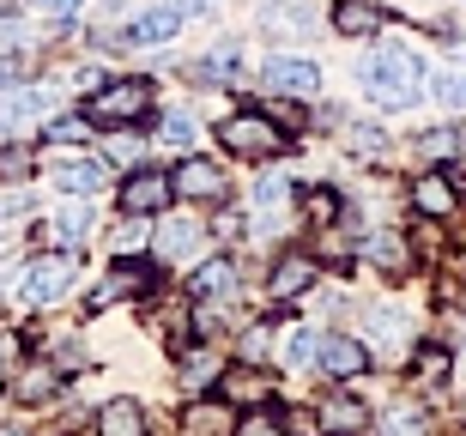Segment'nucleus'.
<instances>
[{
  "label": "nucleus",
  "mask_w": 466,
  "mask_h": 436,
  "mask_svg": "<svg viewBox=\"0 0 466 436\" xmlns=\"http://www.w3.org/2000/svg\"><path fill=\"white\" fill-rule=\"evenodd\" d=\"M363 86H370V104L381 109H412L418 91H424V61L406 43H381L370 61H363Z\"/></svg>",
  "instance_id": "f257e3e1"
},
{
  "label": "nucleus",
  "mask_w": 466,
  "mask_h": 436,
  "mask_svg": "<svg viewBox=\"0 0 466 436\" xmlns=\"http://www.w3.org/2000/svg\"><path fill=\"white\" fill-rule=\"evenodd\" d=\"M218 146L237 157H279V152H291V134L267 116V109H237V116H225L218 122Z\"/></svg>",
  "instance_id": "f03ea898"
},
{
  "label": "nucleus",
  "mask_w": 466,
  "mask_h": 436,
  "mask_svg": "<svg viewBox=\"0 0 466 436\" xmlns=\"http://www.w3.org/2000/svg\"><path fill=\"white\" fill-rule=\"evenodd\" d=\"M86 116L97 127H134V122L152 116V86H146V79H109V86L91 91Z\"/></svg>",
  "instance_id": "7ed1b4c3"
},
{
  "label": "nucleus",
  "mask_w": 466,
  "mask_h": 436,
  "mask_svg": "<svg viewBox=\"0 0 466 436\" xmlns=\"http://www.w3.org/2000/svg\"><path fill=\"white\" fill-rule=\"evenodd\" d=\"M79 279V248H55L43 261L25 267V279H18V303H31V309H49L67 297V285Z\"/></svg>",
  "instance_id": "20e7f679"
},
{
  "label": "nucleus",
  "mask_w": 466,
  "mask_h": 436,
  "mask_svg": "<svg viewBox=\"0 0 466 436\" xmlns=\"http://www.w3.org/2000/svg\"><path fill=\"white\" fill-rule=\"evenodd\" d=\"M170 188H176V200H218V207H225L230 200V176H225V164H212L207 152H188L170 170Z\"/></svg>",
  "instance_id": "39448f33"
},
{
  "label": "nucleus",
  "mask_w": 466,
  "mask_h": 436,
  "mask_svg": "<svg viewBox=\"0 0 466 436\" xmlns=\"http://www.w3.org/2000/svg\"><path fill=\"white\" fill-rule=\"evenodd\" d=\"M315 279H321L315 255H303V248H285V255L273 261V273H267V303H297V297H309Z\"/></svg>",
  "instance_id": "423d86ee"
},
{
  "label": "nucleus",
  "mask_w": 466,
  "mask_h": 436,
  "mask_svg": "<svg viewBox=\"0 0 466 436\" xmlns=\"http://www.w3.org/2000/svg\"><path fill=\"white\" fill-rule=\"evenodd\" d=\"M170 200H176V188H170L164 170H134L121 182V212H127V218H152V212H164Z\"/></svg>",
  "instance_id": "0eeeda50"
},
{
  "label": "nucleus",
  "mask_w": 466,
  "mask_h": 436,
  "mask_svg": "<svg viewBox=\"0 0 466 436\" xmlns=\"http://www.w3.org/2000/svg\"><path fill=\"white\" fill-rule=\"evenodd\" d=\"M55 104V91L49 86H18L0 97V134H18V127H36L43 116H49Z\"/></svg>",
  "instance_id": "6e6552de"
},
{
  "label": "nucleus",
  "mask_w": 466,
  "mask_h": 436,
  "mask_svg": "<svg viewBox=\"0 0 466 436\" xmlns=\"http://www.w3.org/2000/svg\"><path fill=\"white\" fill-rule=\"evenodd\" d=\"M267 86L285 91V97H309V91H321V67L309 55H273L267 61Z\"/></svg>",
  "instance_id": "1a4fd4ad"
},
{
  "label": "nucleus",
  "mask_w": 466,
  "mask_h": 436,
  "mask_svg": "<svg viewBox=\"0 0 466 436\" xmlns=\"http://www.w3.org/2000/svg\"><path fill=\"white\" fill-rule=\"evenodd\" d=\"M315 424H321V436H363L370 431V412H363V401H351V394H321Z\"/></svg>",
  "instance_id": "9d476101"
},
{
  "label": "nucleus",
  "mask_w": 466,
  "mask_h": 436,
  "mask_svg": "<svg viewBox=\"0 0 466 436\" xmlns=\"http://www.w3.org/2000/svg\"><path fill=\"white\" fill-rule=\"evenodd\" d=\"M370 364H376V358H370V346L339 333V340H328V346H321V364H315V370H321V376H333V382H358Z\"/></svg>",
  "instance_id": "9b49d317"
},
{
  "label": "nucleus",
  "mask_w": 466,
  "mask_h": 436,
  "mask_svg": "<svg viewBox=\"0 0 466 436\" xmlns=\"http://www.w3.org/2000/svg\"><path fill=\"white\" fill-rule=\"evenodd\" d=\"M116 297H152V273L134 261V255H116V273H109L104 285H97V297H91V309H109Z\"/></svg>",
  "instance_id": "f8f14e48"
},
{
  "label": "nucleus",
  "mask_w": 466,
  "mask_h": 436,
  "mask_svg": "<svg viewBox=\"0 0 466 436\" xmlns=\"http://www.w3.org/2000/svg\"><path fill=\"white\" fill-rule=\"evenodd\" d=\"M218 394L237 406H260L267 394H273V376L260 364H242V370H218Z\"/></svg>",
  "instance_id": "ddd939ff"
},
{
  "label": "nucleus",
  "mask_w": 466,
  "mask_h": 436,
  "mask_svg": "<svg viewBox=\"0 0 466 436\" xmlns=\"http://www.w3.org/2000/svg\"><path fill=\"white\" fill-rule=\"evenodd\" d=\"M363 261L381 267L388 279H406V273H412V248H406V237H394V230H376V237H363Z\"/></svg>",
  "instance_id": "4468645a"
},
{
  "label": "nucleus",
  "mask_w": 466,
  "mask_h": 436,
  "mask_svg": "<svg viewBox=\"0 0 466 436\" xmlns=\"http://www.w3.org/2000/svg\"><path fill=\"white\" fill-rule=\"evenodd\" d=\"M230 291H237V267H230L225 255H212V261L194 267V279H188V297H194V303H225Z\"/></svg>",
  "instance_id": "2eb2a0df"
},
{
  "label": "nucleus",
  "mask_w": 466,
  "mask_h": 436,
  "mask_svg": "<svg viewBox=\"0 0 466 436\" xmlns=\"http://www.w3.org/2000/svg\"><path fill=\"white\" fill-rule=\"evenodd\" d=\"M6 388H13L18 406H43V401L61 394V370H55V364H18V376Z\"/></svg>",
  "instance_id": "dca6fc26"
},
{
  "label": "nucleus",
  "mask_w": 466,
  "mask_h": 436,
  "mask_svg": "<svg viewBox=\"0 0 466 436\" xmlns=\"http://www.w3.org/2000/svg\"><path fill=\"white\" fill-rule=\"evenodd\" d=\"M412 207H418V218H449V212L461 207V194H454V182L442 170H431V176L412 182Z\"/></svg>",
  "instance_id": "f3484780"
},
{
  "label": "nucleus",
  "mask_w": 466,
  "mask_h": 436,
  "mask_svg": "<svg viewBox=\"0 0 466 436\" xmlns=\"http://www.w3.org/2000/svg\"><path fill=\"white\" fill-rule=\"evenodd\" d=\"M97 436H146V412H139L134 394H116V401L97 412Z\"/></svg>",
  "instance_id": "a211bd4d"
},
{
  "label": "nucleus",
  "mask_w": 466,
  "mask_h": 436,
  "mask_svg": "<svg viewBox=\"0 0 466 436\" xmlns=\"http://www.w3.org/2000/svg\"><path fill=\"white\" fill-rule=\"evenodd\" d=\"M363 340H370V358H376V346H406V315L388 303L363 309Z\"/></svg>",
  "instance_id": "6ab92c4d"
},
{
  "label": "nucleus",
  "mask_w": 466,
  "mask_h": 436,
  "mask_svg": "<svg viewBox=\"0 0 466 436\" xmlns=\"http://www.w3.org/2000/svg\"><path fill=\"white\" fill-rule=\"evenodd\" d=\"M176 31H182V6H152L127 25V43H170Z\"/></svg>",
  "instance_id": "aec40b11"
},
{
  "label": "nucleus",
  "mask_w": 466,
  "mask_h": 436,
  "mask_svg": "<svg viewBox=\"0 0 466 436\" xmlns=\"http://www.w3.org/2000/svg\"><path fill=\"white\" fill-rule=\"evenodd\" d=\"M194 248H200V218H164L157 225V255L164 261H182Z\"/></svg>",
  "instance_id": "412c9836"
},
{
  "label": "nucleus",
  "mask_w": 466,
  "mask_h": 436,
  "mask_svg": "<svg viewBox=\"0 0 466 436\" xmlns=\"http://www.w3.org/2000/svg\"><path fill=\"white\" fill-rule=\"evenodd\" d=\"M104 164H97V157H79V164H55V188L61 194H97L104 188Z\"/></svg>",
  "instance_id": "4be33fe9"
},
{
  "label": "nucleus",
  "mask_w": 466,
  "mask_h": 436,
  "mask_svg": "<svg viewBox=\"0 0 466 436\" xmlns=\"http://www.w3.org/2000/svg\"><path fill=\"white\" fill-rule=\"evenodd\" d=\"M449 370H454L449 346H418V358H412V382L418 388H431V394H436V388L449 382Z\"/></svg>",
  "instance_id": "5701e85b"
},
{
  "label": "nucleus",
  "mask_w": 466,
  "mask_h": 436,
  "mask_svg": "<svg viewBox=\"0 0 466 436\" xmlns=\"http://www.w3.org/2000/svg\"><path fill=\"white\" fill-rule=\"evenodd\" d=\"M328 18H333V31H339V36H370L381 25V13H376V6H363V0H333Z\"/></svg>",
  "instance_id": "b1692460"
},
{
  "label": "nucleus",
  "mask_w": 466,
  "mask_h": 436,
  "mask_svg": "<svg viewBox=\"0 0 466 436\" xmlns=\"http://www.w3.org/2000/svg\"><path fill=\"white\" fill-rule=\"evenodd\" d=\"M86 230H91V207H86V200H73V207L55 212L49 243H55V248H79V237H86Z\"/></svg>",
  "instance_id": "393cba45"
},
{
  "label": "nucleus",
  "mask_w": 466,
  "mask_h": 436,
  "mask_svg": "<svg viewBox=\"0 0 466 436\" xmlns=\"http://www.w3.org/2000/svg\"><path fill=\"white\" fill-rule=\"evenodd\" d=\"M321 346H328V333H321V328H291V333H285V351H279V358H285V364L315 370V364H321Z\"/></svg>",
  "instance_id": "a878e982"
},
{
  "label": "nucleus",
  "mask_w": 466,
  "mask_h": 436,
  "mask_svg": "<svg viewBox=\"0 0 466 436\" xmlns=\"http://www.w3.org/2000/svg\"><path fill=\"white\" fill-rule=\"evenodd\" d=\"M461 134H454V127H431V134H418V146H412V152L418 157H431V164H449V157L454 152H461Z\"/></svg>",
  "instance_id": "bb28decb"
},
{
  "label": "nucleus",
  "mask_w": 466,
  "mask_h": 436,
  "mask_svg": "<svg viewBox=\"0 0 466 436\" xmlns=\"http://www.w3.org/2000/svg\"><path fill=\"white\" fill-rule=\"evenodd\" d=\"M157 134H164V146L188 152V146H194V116H188V109H170V116L157 122Z\"/></svg>",
  "instance_id": "cd10ccee"
},
{
  "label": "nucleus",
  "mask_w": 466,
  "mask_h": 436,
  "mask_svg": "<svg viewBox=\"0 0 466 436\" xmlns=\"http://www.w3.org/2000/svg\"><path fill=\"white\" fill-rule=\"evenodd\" d=\"M194 73H200V79H237V73H242V55L225 43V49H212V55H207V61H200Z\"/></svg>",
  "instance_id": "c85d7f7f"
},
{
  "label": "nucleus",
  "mask_w": 466,
  "mask_h": 436,
  "mask_svg": "<svg viewBox=\"0 0 466 436\" xmlns=\"http://www.w3.org/2000/svg\"><path fill=\"white\" fill-rule=\"evenodd\" d=\"M91 127H97L91 116H61V122H49V140H55V146H86Z\"/></svg>",
  "instance_id": "c756f323"
},
{
  "label": "nucleus",
  "mask_w": 466,
  "mask_h": 436,
  "mask_svg": "<svg viewBox=\"0 0 466 436\" xmlns=\"http://www.w3.org/2000/svg\"><path fill=\"white\" fill-rule=\"evenodd\" d=\"M381 431H388V436H418V431H424V412H418V401H400L394 412L381 419Z\"/></svg>",
  "instance_id": "7c9ffc66"
},
{
  "label": "nucleus",
  "mask_w": 466,
  "mask_h": 436,
  "mask_svg": "<svg viewBox=\"0 0 466 436\" xmlns=\"http://www.w3.org/2000/svg\"><path fill=\"white\" fill-rule=\"evenodd\" d=\"M285 200H291V182H285V176H260L255 182V207L260 212H279Z\"/></svg>",
  "instance_id": "2f4dec72"
},
{
  "label": "nucleus",
  "mask_w": 466,
  "mask_h": 436,
  "mask_svg": "<svg viewBox=\"0 0 466 436\" xmlns=\"http://www.w3.org/2000/svg\"><path fill=\"white\" fill-rule=\"evenodd\" d=\"M218 370V351H207V346H194L188 351V364H182V382L188 388H207V376Z\"/></svg>",
  "instance_id": "473e14b6"
},
{
  "label": "nucleus",
  "mask_w": 466,
  "mask_h": 436,
  "mask_svg": "<svg viewBox=\"0 0 466 436\" xmlns=\"http://www.w3.org/2000/svg\"><path fill=\"white\" fill-rule=\"evenodd\" d=\"M230 436H291V431H285V419H273V412H260V406H255L248 419H237Z\"/></svg>",
  "instance_id": "72a5a7b5"
},
{
  "label": "nucleus",
  "mask_w": 466,
  "mask_h": 436,
  "mask_svg": "<svg viewBox=\"0 0 466 436\" xmlns=\"http://www.w3.org/2000/svg\"><path fill=\"white\" fill-rule=\"evenodd\" d=\"M18 364H25V340L18 333H0V388L18 376Z\"/></svg>",
  "instance_id": "f704fd0d"
},
{
  "label": "nucleus",
  "mask_w": 466,
  "mask_h": 436,
  "mask_svg": "<svg viewBox=\"0 0 466 436\" xmlns=\"http://www.w3.org/2000/svg\"><path fill=\"white\" fill-rule=\"evenodd\" d=\"M351 152L358 157H381L388 152V134H381V127H351Z\"/></svg>",
  "instance_id": "c9c22d12"
},
{
  "label": "nucleus",
  "mask_w": 466,
  "mask_h": 436,
  "mask_svg": "<svg viewBox=\"0 0 466 436\" xmlns=\"http://www.w3.org/2000/svg\"><path fill=\"white\" fill-rule=\"evenodd\" d=\"M260 25H267V31H309L315 13H273V6H267V18H260Z\"/></svg>",
  "instance_id": "e433bc0d"
},
{
  "label": "nucleus",
  "mask_w": 466,
  "mask_h": 436,
  "mask_svg": "<svg viewBox=\"0 0 466 436\" xmlns=\"http://www.w3.org/2000/svg\"><path fill=\"white\" fill-rule=\"evenodd\" d=\"M0 176H6V182L31 176V152H25V146H6V152H0Z\"/></svg>",
  "instance_id": "4c0bfd02"
},
{
  "label": "nucleus",
  "mask_w": 466,
  "mask_h": 436,
  "mask_svg": "<svg viewBox=\"0 0 466 436\" xmlns=\"http://www.w3.org/2000/svg\"><path fill=\"white\" fill-rule=\"evenodd\" d=\"M267 346H273V333H267V328H248V333H242V358H248V364H260V358H267Z\"/></svg>",
  "instance_id": "58836bf2"
},
{
  "label": "nucleus",
  "mask_w": 466,
  "mask_h": 436,
  "mask_svg": "<svg viewBox=\"0 0 466 436\" xmlns=\"http://www.w3.org/2000/svg\"><path fill=\"white\" fill-rule=\"evenodd\" d=\"M333 212H339V194H333V188H315L309 194V218H321V225H328Z\"/></svg>",
  "instance_id": "ea45409f"
},
{
  "label": "nucleus",
  "mask_w": 466,
  "mask_h": 436,
  "mask_svg": "<svg viewBox=\"0 0 466 436\" xmlns=\"http://www.w3.org/2000/svg\"><path fill=\"white\" fill-rule=\"evenodd\" d=\"M116 255H139V225H121L116 230Z\"/></svg>",
  "instance_id": "a19ab883"
},
{
  "label": "nucleus",
  "mask_w": 466,
  "mask_h": 436,
  "mask_svg": "<svg viewBox=\"0 0 466 436\" xmlns=\"http://www.w3.org/2000/svg\"><path fill=\"white\" fill-rule=\"evenodd\" d=\"M79 6H86V0H43V13H55V18H73Z\"/></svg>",
  "instance_id": "79ce46f5"
},
{
  "label": "nucleus",
  "mask_w": 466,
  "mask_h": 436,
  "mask_svg": "<svg viewBox=\"0 0 466 436\" xmlns=\"http://www.w3.org/2000/svg\"><path fill=\"white\" fill-rule=\"evenodd\" d=\"M461 91H466L461 79H436V97H442V104H454V97H461Z\"/></svg>",
  "instance_id": "37998d69"
},
{
  "label": "nucleus",
  "mask_w": 466,
  "mask_h": 436,
  "mask_svg": "<svg viewBox=\"0 0 466 436\" xmlns=\"http://www.w3.org/2000/svg\"><path fill=\"white\" fill-rule=\"evenodd\" d=\"M6 79H18V55L0 49V86H6Z\"/></svg>",
  "instance_id": "c03bdc74"
},
{
  "label": "nucleus",
  "mask_w": 466,
  "mask_h": 436,
  "mask_svg": "<svg viewBox=\"0 0 466 436\" xmlns=\"http://www.w3.org/2000/svg\"><path fill=\"white\" fill-rule=\"evenodd\" d=\"M461 61H466V49H461Z\"/></svg>",
  "instance_id": "a18cd8bd"
},
{
  "label": "nucleus",
  "mask_w": 466,
  "mask_h": 436,
  "mask_svg": "<svg viewBox=\"0 0 466 436\" xmlns=\"http://www.w3.org/2000/svg\"><path fill=\"white\" fill-rule=\"evenodd\" d=\"M461 364H466V358H461Z\"/></svg>",
  "instance_id": "49530a36"
},
{
  "label": "nucleus",
  "mask_w": 466,
  "mask_h": 436,
  "mask_svg": "<svg viewBox=\"0 0 466 436\" xmlns=\"http://www.w3.org/2000/svg\"><path fill=\"white\" fill-rule=\"evenodd\" d=\"M461 419H466V412H461Z\"/></svg>",
  "instance_id": "de8ad7c7"
},
{
  "label": "nucleus",
  "mask_w": 466,
  "mask_h": 436,
  "mask_svg": "<svg viewBox=\"0 0 466 436\" xmlns=\"http://www.w3.org/2000/svg\"><path fill=\"white\" fill-rule=\"evenodd\" d=\"M188 6H194V0H188Z\"/></svg>",
  "instance_id": "09e8293b"
}]
</instances>
